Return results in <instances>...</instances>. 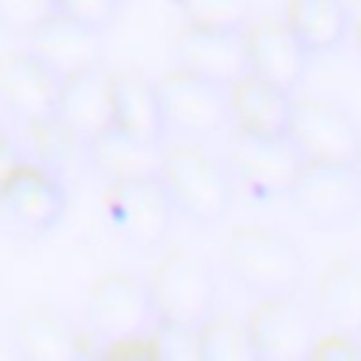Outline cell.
Listing matches in <instances>:
<instances>
[{"instance_id": "6da1fadb", "label": "cell", "mask_w": 361, "mask_h": 361, "mask_svg": "<svg viewBox=\"0 0 361 361\" xmlns=\"http://www.w3.org/2000/svg\"><path fill=\"white\" fill-rule=\"evenodd\" d=\"M226 262L234 279L257 299L290 296L305 276V257L288 234L265 226H240L228 234Z\"/></svg>"}, {"instance_id": "7a4b0ae2", "label": "cell", "mask_w": 361, "mask_h": 361, "mask_svg": "<svg viewBox=\"0 0 361 361\" xmlns=\"http://www.w3.org/2000/svg\"><path fill=\"white\" fill-rule=\"evenodd\" d=\"M158 178L175 206V214L192 223H217L231 209V178L226 164L200 144H178L164 149Z\"/></svg>"}, {"instance_id": "3957f363", "label": "cell", "mask_w": 361, "mask_h": 361, "mask_svg": "<svg viewBox=\"0 0 361 361\" xmlns=\"http://www.w3.org/2000/svg\"><path fill=\"white\" fill-rule=\"evenodd\" d=\"M149 302L155 322H172V324H189L200 327L217 305V282L203 257L178 248L169 251L158 268L152 271L149 282Z\"/></svg>"}, {"instance_id": "277c9868", "label": "cell", "mask_w": 361, "mask_h": 361, "mask_svg": "<svg viewBox=\"0 0 361 361\" xmlns=\"http://www.w3.org/2000/svg\"><path fill=\"white\" fill-rule=\"evenodd\" d=\"M104 209L110 228L135 251H158L172 234L175 206L158 175L110 183Z\"/></svg>"}, {"instance_id": "5b68a950", "label": "cell", "mask_w": 361, "mask_h": 361, "mask_svg": "<svg viewBox=\"0 0 361 361\" xmlns=\"http://www.w3.org/2000/svg\"><path fill=\"white\" fill-rule=\"evenodd\" d=\"M288 197L313 228L338 231L361 212V178L347 164H305Z\"/></svg>"}, {"instance_id": "8992f818", "label": "cell", "mask_w": 361, "mask_h": 361, "mask_svg": "<svg viewBox=\"0 0 361 361\" xmlns=\"http://www.w3.org/2000/svg\"><path fill=\"white\" fill-rule=\"evenodd\" d=\"M288 138L299 149L305 164H355L361 147V130L333 102L299 99L290 107Z\"/></svg>"}, {"instance_id": "52a82bcc", "label": "cell", "mask_w": 361, "mask_h": 361, "mask_svg": "<svg viewBox=\"0 0 361 361\" xmlns=\"http://www.w3.org/2000/svg\"><path fill=\"white\" fill-rule=\"evenodd\" d=\"M87 324L107 344L149 333L155 313L147 282L121 271L99 276L87 293Z\"/></svg>"}, {"instance_id": "ba28073f", "label": "cell", "mask_w": 361, "mask_h": 361, "mask_svg": "<svg viewBox=\"0 0 361 361\" xmlns=\"http://www.w3.org/2000/svg\"><path fill=\"white\" fill-rule=\"evenodd\" d=\"M164 124L186 135H212L231 121L228 87L175 68L155 82Z\"/></svg>"}, {"instance_id": "9c48e42d", "label": "cell", "mask_w": 361, "mask_h": 361, "mask_svg": "<svg viewBox=\"0 0 361 361\" xmlns=\"http://www.w3.org/2000/svg\"><path fill=\"white\" fill-rule=\"evenodd\" d=\"M257 361H307L316 344V322L290 296L259 299L245 319Z\"/></svg>"}, {"instance_id": "30bf717a", "label": "cell", "mask_w": 361, "mask_h": 361, "mask_svg": "<svg viewBox=\"0 0 361 361\" xmlns=\"http://www.w3.org/2000/svg\"><path fill=\"white\" fill-rule=\"evenodd\" d=\"M178 68L197 73L209 82L231 87L248 71V48L245 28H203L186 23L172 45Z\"/></svg>"}, {"instance_id": "8fae6325", "label": "cell", "mask_w": 361, "mask_h": 361, "mask_svg": "<svg viewBox=\"0 0 361 361\" xmlns=\"http://www.w3.org/2000/svg\"><path fill=\"white\" fill-rule=\"evenodd\" d=\"M28 51L51 73L68 79L104 62V37L99 28L51 11L28 31Z\"/></svg>"}, {"instance_id": "7c38bea8", "label": "cell", "mask_w": 361, "mask_h": 361, "mask_svg": "<svg viewBox=\"0 0 361 361\" xmlns=\"http://www.w3.org/2000/svg\"><path fill=\"white\" fill-rule=\"evenodd\" d=\"M231 161L240 180L257 197H276L288 195L299 169L305 166L299 149L282 135H248L240 133L231 144Z\"/></svg>"}, {"instance_id": "4fadbf2b", "label": "cell", "mask_w": 361, "mask_h": 361, "mask_svg": "<svg viewBox=\"0 0 361 361\" xmlns=\"http://www.w3.org/2000/svg\"><path fill=\"white\" fill-rule=\"evenodd\" d=\"M0 206L23 231L42 234L59 223L65 212V189L51 172L20 161L0 180Z\"/></svg>"}, {"instance_id": "5bb4252c", "label": "cell", "mask_w": 361, "mask_h": 361, "mask_svg": "<svg viewBox=\"0 0 361 361\" xmlns=\"http://www.w3.org/2000/svg\"><path fill=\"white\" fill-rule=\"evenodd\" d=\"M62 79L51 73L31 51L0 59V96L34 130L56 121Z\"/></svg>"}, {"instance_id": "9a60e30c", "label": "cell", "mask_w": 361, "mask_h": 361, "mask_svg": "<svg viewBox=\"0 0 361 361\" xmlns=\"http://www.w3.org/2000/svg\"><path fill=\"white\" fill-rule=\"evenodd\" d=\"M56 124L76 141L87 144L113 127V73L102 65L62 79Z\"/></svg>"}, {"instance_id": "2e32d148", "label": "cell", "mask_w": 361, "mask_h": 361, "mask_svg": "<svg viewBox=\"0 0 361 361\" xmlns=\"http://www.w3.org/2000/svg\"><path fill=\"white\" fill-rule=\"evenodd\" d=\"M248 71L282 90L299 87L307 71L310 54L285 25V20H259L251 28L245 25Z\"/></svg>"}, {"instance_id": "e0dca14e", "label": "cell", "mask_w": 361, "mask_h": 361, "mask_svg": "<svg viewBox=\"0 0 361 361\" xmlns=\"http://www.w3.org/2000/svg\"><path fill=\"white\" fill-rule=\"evenodd\" d=\"M14 350L25 361H73L82 355V336L73 322L48 305L25 307L11 322Z\"/></svg>"}, {"instance_id": "ac0fdd59", "label": "cell", "mask_w": 361, "mask_h": 361, "mask_svg": "<svg viewBox=\"0 0 361 361\" xmlns=\"http://www.w3.org/2000/svg\"><path fill=\"white\" fill-rule=\"evenodd\" d=\"M231 118L240 133L248 135H282L290 121V90H282L254 73H245L228 87Z\"/></svg>"}, {"instance_id": "d6986e66", "label": "cell", "mask_w": 361, "mask_h": 361, "mask_svg": "<svg viewBox=\"0 0 361 361\" xmlns=\"http://www.w3.org/2000/svg\"><path fill=\"white\" fill-rule=\"evenodd\" d=\"M85 158L104 180L118 183V180H130V178L158 175L164 149H161V144L138 141V138L127 135L124 130L110 127L85 144Z\"/></svg>"}, {"instance_id": "ffe728a7", "label": "cell", "mask_w": 361, "mask_h": 361, "mask_svg": "<svg viewBox=\"0 0 361 361\" xmlns=\"http://www.w3.org/2000/svg\"><path fill=\"white\" fill-rule=\"evenodd\" d=\"M113 127L149 144H161L166 124L155 82L138 71L113 73Z\"/></svg>"}, {"instance_id": "44dd1931", "label": "cell", "mask_w": 361, "mask_h": 361, "mask_svg": "<svg viewBox=\"0 0 361 361\" xmlns=\"http://www.w3.org/2000/svg\"><path fill=\"white\" fill-rule=\"evenodd\" d=\"M316 310L330 330L361 336V257H341L324 268Z\"/></svg>"}, {"instance_id": "7402d4cb", "label": "cell", "mask_w": 361, "mask_h": 361, "mask_svg": "<svg viewBox=\"0 0 361 361\" xmlns=\"http://www.w3.org/2000/svg\"><path fill=\"white\" fill-rule=\"evenodd\" d=\"M285 25L313 56V54L336 51L344 42L350 28V14L344 0H288Z\"/></svg>"}, {"instance_id": "603a6c76", "label": "cell", "mask_w": 361, "mask_h": 361, "mask_svg": "<svg viewBox=\"0 0 361 361\" xmlns=\"http://www.w3.org/2000/svg\"><path fill=\"white\" fill-rule=\"evenodd\" d=\"M197 353L200 361H257L248 322L228 313H212L197 327Z\"/></svg>"}, {"instance_id": "cb8c5ba5", "label": "cell", "mask_w": 361, "mask_h": 361, "mask_svg": "<svg viewBox=\"0 0 361 361\" xmlns=\"http://www.w3.org/2000/svg\"><path fill=\"white\" fill-rule=\"evenodd\" d=\"M186 23L203 28H245L251 17V0H186Z\"/></svg>"}, {"instance_id": "d4e9b609", "label": "cell", "mask_w": 361, "mask_h": 361, "mask_svg": "<svg viewBox=\"0 0 361 361\" xmlns=\"http://www.w3.org/2000/svg\"><path fill=\"white\" fill-rule=\"evenodd\" d=\"M152 353L164 361H200L197 353V327L189 324H172V322H155L149 330Z\"/></svg>"}, {"instance_id": "484cf974", "label": "cell", "mask_w": 361, "mask_h": 361, "mask_svg": "<svg viewBox=\"0 0 361 361\" xmlns=\"http://www.w3.org/2000/svg\"><path fill=\"white\" fill-rule=\"evenodd\" d=\"M54 11H59L76 23H85L90 28L104 31L116 20L118 3L116 0H54Z\"/></svg>"}, {"instance_id": "4316f807", "label": "cell", "mask_w": 361, "mask_h": 361, "mask_svg": "<svg viewBox=\"0 0 361 361\" xmlns=\"http://www.w3.org/2000/svg\"><path fill=\"white\" fill-rule=\"evenodd\" d=\"M54 8L45 0H0V25L8 31L28 34Z\"/></svg>"}, {"instance_id": "83f0119b", "label": "cell", "mask_w": 361, "mask_h": 361, "mask_svg": "<svg viewBox=\"0 0 361 361\" xmlns=\"http://www.w3.org/2000/svg\"><path fill=\"white\" fill-rule=\"evenodd\" d=\"M310 358L313 361H361V336L330 330L327 336L316 338Z\"/></svg>"}, {"instance_id": "f1b7e54d", "label": "cell", "mask_w": 361, "mask_h": 361, "mask_svg": "<svg viewBox=\"0 0 361 361\" xmlns=\"http://www.w3.org/2000/svg\"><path fill=\"white\" fill-rule=\"evenodd\" d=\"M17 164H20V158H17L14 147H11V144L3 138V141H0V180H3V178H6V175H8V172L17 166Z\"/></svg>"}, {"instance_id": "f546056e", "label": "cell", "mask_w": 361, "mask_h": 361, "mask_svg": "<svg viewBox=\"0 0 361 361\" xmlns=\"http://www.w3.org/2000/svg\"><path fill=\"white\" fill-rule=\"evenodd\" d=\"M344 6H347L350 20H353V23H361V0H350V3H344Z\"/></svg>"}, {"instance_id": "4dcf8cb0", "label": "cell", "mask_w": 361, "mask_h": 361, "mask_svg": "<svg viewBox=\"0 0 361 361\" xmlns=\"http://www.w3.org/2000/svg\"><path fill=\"white\" fill-rule=\"evenodd\" d=\"M355 45H358V54H361V23H355Z\"/></svg>"}, {"instance_id": "1f68e13d", "label": "cell", "mask_w": 361, "mask_h": 361, "mask_svg": "<svg viewBox=\"0 0 361 361\" xmlns=\"http://www.w3.org/2000/svg\"><path fill=\"white\" fill-rule=\"evenodd\" d=\"M353 166H355V172H358V178H361V147H358V155H355V164H353Z\"/></svg>"}, {"instance_id": "d6a6232c", "label": "cell", "mask_w": 361, "mask_h": 361, "mask_svg": "<svg viewBox=\"0 0 361 361\" xmlns=\"http://www.w3.org/2000/svg\"><path fill=\"white\" fill-rule=\"evenodd\" d=\"M169 3H172V6H183L186 0H169Z\"/></svg>"}, {"instance_id": "836d02e7", "label": "cell", "mask_w": 361, "mask_h": 361, "mask_svg": "<svg viewBox=\"0 0 361 361\" xmlns=\"http://www.w3.org/2000/svg\"><path fill=\"white\" fill-rule=\"evenodd\" d=\"M45 3H48V6H51V8H54V0H45Z\"/></svg>"}, {"instance_id": "e575fe53", "label": "cell", "mask_w": 361, "mask_h": 361, "mask_svg": "<svg viewBox=\"0 0 361 361\" xmlns=\"http://www.w3.org/2000/svg\"><path fill=\"white\" fill-rule=\"evenodd\" d=\"M116 3H118V6H121V3H124V0H116Z\"/></svg>"}, {"instance_id": "d590c367", "label": "cell", "mask_w": 361, "mask_h": 361, "mask_svg": "<svg viewBox=\"0 0 361 361\" xmlns=\"http://www.w3.org/2000/svg\"><path fill=\"white\" fill-rule=\"evenodd\" d=\"M0 141H3V133H0Z\"/></svg>"}]
</instances>
